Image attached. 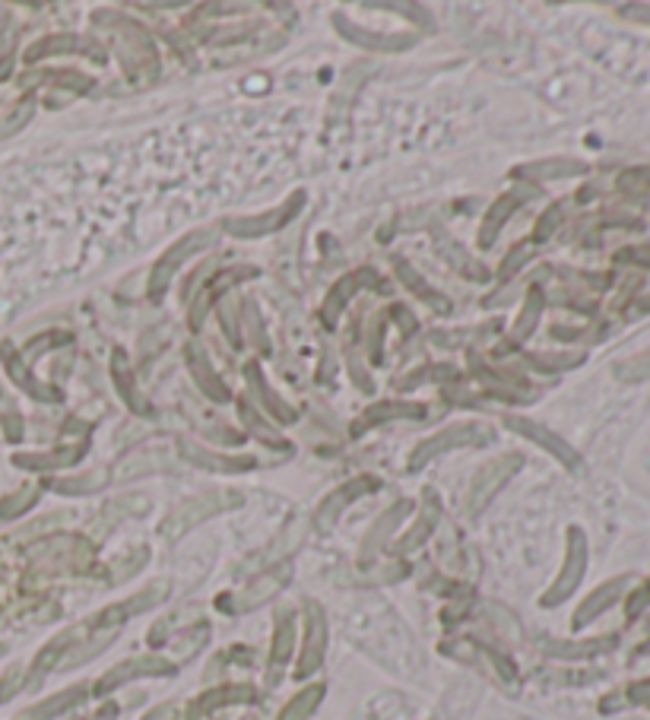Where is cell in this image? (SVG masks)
Instances as JSON below:
<instances>
[{
  "label": "cell",
  "mask_w": 650,
  "mask_h": 720,
  "mask_svg": "<svg viewBox=\"0 0 650 720\" xmlns=\"http://www.w3.org/2000/svg\"><path fill=\"white\" fill-rule=\"evenodd\" d=\"M321 698H324V686H308V689H302L295 698H289V705L280 711V720H305L314 708L321 705Z\"/></svg>",
  "instance_id": "38"
},
{
  "label": "cell",
  "mask_w": 650,
  "mask_h": 720,
  "mask_svg": "<svg viewBox=\"0 0 650 720\" xmlns=\"http://www.w3.org/2000/svg\"><path fill=\"white\" fill-rule=\"evenodd\" d=\"M584 172V162H574V159H540V162H530V165H520L514 172L517 178H527V181H555V178H571V175H581Z\"/></svg>",
  "instance_id": "29"
},
{
  "label": "cell",
  "mask_w": 650,
  "mask_h": 720,
  "mask_svg": "<svg viewBox=\"0 0 650 720\" xmlns=\"http://www.w3.org/2000/svg\"><path fill=\"white\" fill-rule=\"evenodd\" d=\"M216 238H219V229H210V226H207V229H197V232H191V235H184L181 242H175L169 251H165L159 261L153 264V270H150V283H146V292H150V299L159 302L162 295H165V289L172 286V276L178 273V267L188 261L191 254L216 245Z\"/></svg>",
  "instance_id": "3"
},
{
  "label": "cell",
  "mask_w": 650,
  "mask_h": 720,
  "mask_svg": "<svg viewBox=\"0 0 650 720\" xmlns=\"http://www.w3.org/2000/svg\"><path fill=\"white\" fill-rule=\"evenodd\" d=\"M628 581L625 578H616V581H606L603 587H597L593 590V594L578 606V613H574V625H587L590 619H597L603 609H609L612 603L619 600V594H622V587H625Z\"/></svg>",
  "instance_id": "30"
},
{
  "label": "cell",
  "mask_w": 650,
  "mask_h": 720,
  "mask_svg": "<svg viewBox=\"0 0 650 720\" xmlns=\"http://www.w3.org/2000/svg\"><path fill=\"white\" fill-rule=\"evenodd\" d=\"M381 334H384V315H375L368 321V334H365V353H368V359L375 365H381V359H384Z\"/></svg>",
  "instance_id": "44"
},
{
  "label": "cell",
  "mask_w": 650,
  "mask_h": 720,
  "mask_svg": "<svg viewBox=\"0 0 650 720\" xmlns=\"http://www.w3.org/2000/svg\"><path fill=\"white\" fill-rule=\"evenodd\" d=\"M625 13H631L635 20H647L650 23V7H625Z\"/></svg>",
  "instance_id": "56"
},
{
  "label": "cell",
  "mask_w": 650,
  "mask_h": 720,
  "mask_svg": "<svg viewBox=\"0 0 650 720\" xmlns=\"http://www.w3.org/2000/svg\"><path fill=\"white\" fill-rule=\"evenodd\" d=\"M175 717V705H159V708H153L150 714H146L143 720H172Z\"/></svg>",
  "instance_id": "54"
},
{
  "label": "cell",
  "mask_w": 650,
  "mask_h": 720,
  "mask_svg": "<svg viewBox=\"0 0 650 720\" xmlns=\"http://www.w3.org/2000/svg\"><path fill=\"white\" fill-rule=\"evenodd\" d=\"M390 315L397 318V324H400V330H403L406 337H410L413 330H416V321H413V315H410V311H406L403 305H394V308H390Z\"/></svg>",
  "instance_id": "52"
},
{
  "label": "cell",
  "mask_w": 650,
  "mask_h": 720,
  "mask_svg": "<svg viewBox=\"0 0 650 720\" xmlns=\"http://www.w3.org/2000/svg\"><path fill=\"white\" fill-rule=\"evenodd\" d=\"M219 324H222V330H226L229 343H232V346H241L238 321H235V308H232V302H222V305H219Z\"/></svg>",
  "instance_id": "49"
},
{
  "label": "cell",
  "mask_w": 650,
  "mask_h": 720,
  "mask_svg": "<svg viewBox=\"0 0 650 720\" xmlns=\"http://www.w3.org/2000/svg\"><path fill=\"white\" fill-rule=\"evenodd\" d=\"M520 467H524V457H520V454H501V457L489 460V464L482 467L476 473V479H473L470 495H467V511L470 514L486 511L492 498L501 492V486H505Z\"/></svg>",
  "instance_id": "6"
},
{
  "label": "cell",
  "mask_w": 650,
  "mask_h": 720,
  "mask_svg": "<svg viewBox=\"0 0 650 720\" xmlns=\"http://www.w3.org/2000/svg\"><path fill=\"white\" fill-rule=\"evenodd\" d=\"M536 368H543V372H562V368H571V365H581L584 356L581 353H530L527 356Z\"/></svg>",
  "instance_id": "42"
},
{
  "label": "cell",
  "mask_w": 650,
  "mask_h": 720,
  "mask_svg": "<svg viewBox=\"0 0 650 720\" xmlns=\"http://www.w3.org/2000/svg\"><path fill=\"white\" fill-rule=\"evenodd\" d=\"M432 378H454V368H416V375H406L397 381L400 391H413L416 384L432 381Z\"/></svg>",
  "instance_id": "46"
},
{
  "label": "cell",
  "mask_w": 650,
  "mask_h": 720,
  "mask_svg": "<svg viewBox=\"0 0 650 720\" xmlns=\"http://www.w3.org/2000/svg\"><path fill=\"white\" fill-rule=\"evenodd\" d=\"M333 29H337L349 45H359V48H368V51H378V54H397V51H410L419 35L413 32H371V29H362L356 23H349L346 16H333Z\"/></svg>",
  "instance_id": "9"
},
{
  "label": "cell",
  "mask_w": 650,
  "mask_h": 720,
  "mask_svg": "<svg viewBox=\"0 0 650 720\" xmlns=\"http://www.w3.org/2000/svg\"><path fill=\"white\" fill-rule=\"evenodd\" d=\"M115 714H118V705H105L102 711H96V714H89L86 720H115Z\"/></svg>",
  "instance_id": "55"
},
{
  "label": "cell",
  "mask_w": 650,
  "mask_h": 720,
  "mask_svg": "<svg viewBox=\"0 0 650 720\" xmlns=\"http://www.w3.org/2000/svg\"><path fill=\"white\" fill-rule=\"evenodd\" d=\"M375 489H378V479H375V476H356V479H349V483H343L340 489H333V492L324 498V502H321L318 514H314V527H318V530H330L333 524L340 521V514H343L346 505H352L356 498L375 492Z\"/></svg>",
  "instance_id": "13"
},
{
  "label": "cell",
  "mask_w": 650,
  "mask_h": 720,
  "mask_svg": "<svg viewBox=\"0 0 650 720\" xmlns=\"http://www.w3.org/2000/svg\"><path fill=\"white\" fill-rule=\"evenodd\" d=\"M619 378H628V381L650 378V349H647V353H641L638 359H631V362L619 365Z\"/></svg>",
  "instance_id": "48"
},
{
  "label": "cell",
  "mask_w": 650,
  "mask_h": 720,
  "mask_svg": "<svg viewBox=\"0 0 650 720\" xmlns=\"http://www.w3.org/2000/svg\"><path fill=\"white\" fill-rule=\"evenodd\" d=\"M245 384H248V397H254L260 406H264V410L273 416V422H280V426H292V422L299 419V413H295L286 400H280V394L267 384L264 372H260V362L251 359L245 365Z\"/></svg>",
  "instance_id": "17"
},
{
  "label": "cell",
  "mask_w": 650,
  "mask_h": 720,
  "mask_svg": "<svg viewBox=\"0 0 650 720\" xmlns=\"http://www.w3.org/2000/svg\"><path fill=\"white\" fill-rule=\"evenodd\" d=\"M609 641H612V638H597V641H584V644H562V641H549V644H546V651H549L552 657H590V654L603 651Z\"/></svg>",
  "instance_id": "41"
},
{
  "label": "cell",
  "mask_w": 650,
  "mask_h": 720,
  "mask_svg": "<svg viewBox=\"0 0 650 720\" xmlns=\"http://www.w3.org/2000/svg\"><path fill=\"white\" fill-rule=\"evenodd\" d=\"M184 362H188L191 378L197 381V387H200V391L207 394L210 400H216V403H226V400H229L226 381H222V378L213 372V365H210L207 353L200 349V343H188V346H184Z\"/></svg>",
  "instance_id": "19"
},
{
  "label": "cell",
  "mask_w": 650,
  "mask_h": 720,
  "mask_svg": "<svg viewBox=\"0 0 650 720\" xmlns=\"http://www.w3.org/2000/svg\"><path fill=\"white\" fill-rule=\"evenodd\" d=\"M292 578V562H280V565H270L267 571H260L254 581H248V587H241L235 597H219L216 606L222 609H232V613H245V609H257L264 606L267 600H273L280 590L289 584Z\"/></svg>",
  "instance_id": "5"
},
{
  "label": "cell",
  "mask_w": 650,
  "mask_h": 720,
  "mask_svg": "<svg viewBox=\"0 0 650 720\" xmlns=\"http://www.w3.org/2000/svg\"><path fill=\"white\" fill-rule=\"evenodd\" d=\"M111 483V476L105 470H92V473H80V476H70V479H61V483H54V489L64 492V495H89L96 489H105Z\"/></svg>",
  "instance_id": "37"
},
{
  "label": "cell",
  "mask_w": 650,
  "mask_h": 720,
  "mask_svg": "<svg viewBox=\"0 0 650 720\" xmlns=\"http://www.w3.org/2000/svg\"><path fill=\"white\" fill-rule=\"evenodd\" d=\"M365 7H375V10H390V13H406L410 16V20H416L419 26H425V29H435V20H432V13L425 10V7H419V4H365Z\"/></svg>",
  "instance_id": "43"
},
{
  "label": "cell",
  "mask_w": 650,
  "mask_h": 720,
  "mask_svg": "<svg viewBox=\"0 0 650 720\" xmlns=\"http://www.w3.org/2000/svg\"><path fill=\"white\" fill-rule=\"evenodd\" d=\"M86 692H89V686L86 682H80V686H73V689H64L61 695H54V698H48V701H42V705H35L32 711H29V717H58V714H64L67 708H73V705H80V701L86 698Z\"/></svg>",
  "instance_id": "35"
},
{
  "label": "cell",
  "mask_w": 650,
  "mask_h": 720,
  "mask_svg": "<svg viewBox=\"0 0 650 720\" xmlns=\"http://www.w3.org/2000/svg\"><path fill=\"white\" fill-rule=\"evenodd\" d=\"M86 454V445L80 448H64V451H51V454H26V457H16V464L20 467H29V470H58V467H70L77 464V460Z\"/></svg>",
  "instance_id": "32"
},
{
  "label": "cell",
  "mask_w": 650,
  "mask_h": 720,
  "mask_svg": "<svg viewBox=\"0 0 650 720\" xmlns=\"http://www.w3.org/2000/svg\"><path fill=\"white\" fill-rule=\"evenodd\" d=\"M241 315H245V327H248V343L257 346L260 353H267V334H264V321H260V311L254 299L241 302Z\"/></svg>",
  "instance_id": "39"
},
{
  "label": "cell",
  "mask_w": 650,
  "mask_h": 720,
  "mask_svg": "<svg viewBox=\"0 0 650 720\" xmlns=\"http://www.w3.org/2000/svg\"><path fill=\"white\" fill-rule=\"evenodd\" d=\"M238 505H241V495H238V492L210 489V492L191 495V498H184L181 505H175V508L169 511V518L162 521V537H165V540H181L184 533L194 530L197 524H203L207 518H213V514L238 508Z\"/></svg>",
  "instance_id": "1"
},
{
  "label": "cell",
  "mask_w": 650,
  "mask_h": 720,
  "mask_svg": "<svg viewBox=\"0 0 650 720\" xmlns=\"http://www.w3.org/2000/svg\"><path fill=\"white\" fill-rule=\"evenodd\" d=\"M251 276H257L254 267H232V270H222V273L216 276V280L197 295V302H194V308H191V327L200 330V327H203V318H207V311L222 299V295H226L232 286H238L241 280H251Z\"/></svg>",
  "instance_id": "18"
},
{
  "label": "cell",
  "mask_w": 650,
  "mask_h": 720,
  "mask_svg": "<svg viewBox=\"0 0 650 720\" xmlns=\"http://www.w3.org/2000/svg\"><path fill=\"white\" fill-rule=\"evenodd\" d=\"M584 568H587V540L578 527L568 530V552H565V565H562V575L552 581V587L543 594V606H559L562 600H568L574 590H578L581 578H584Z\"/></svg>",
  "instance_id": "7"
},
{
  "label": "cell",
  "mask_w": 650,
  "mask_h": 720,
  "mask_svg": "<svg viewBox=\"0 0 650 720\" xmlns=\"http://www.w3.org/2000/svg\"><path fill=\"white\" fill-rule=\"evenodd\" d=\"M562 223V207H552V210H546L543 213V219H540V226H536V242H543V238L555 229V226H559Z\"/></svg>",
  "instance_id": "51"
},
{
  "label": "cell",
  "mask_w": 650,
  "mask_h": 720,
  "mask_svg": "<svg viewBox=\"0 0 650 720\" xmlns=\"http://www.w3.org/2000/svg\"><path fill=\"white\" fill-rule=\"evenodd\" d=\"M438 518H441V502H438V495L429 489L425 492V505H422V514H419V521L410 527V533H406V537L397 543V552L400 556H406V552H413V549H419L425 540L432 537V530H435V524H438Z\"/></svg>",
  "instance_id": "25"
},
{
  "label": "cell",
  "mask_w": 650,
  "mask_h": 720,
  "mask_svg": "<svg viewBox=\"0 0 650 720\" xmlns=\"http://www.w3.org/2000/svg\"><path fill=\"white\" fill-rule=\"evenodd\" d=\"M238 416H241V422H245L248 435L260 438V441H264V445L289 448V441H286V438H280V432H276L273 426H267V422H264V419H260V416L254 413V406H251L248 400H238Z\"/></svg>",
  "instance_id": "34"
},
{
  "label": "cell",
  "mask_w": 650,
  "mask_h": 720,
  "mask_svg": "<svg viewBox=\"0 0 650 720\" xmlns=\"http://www.w3.org/2000/svg\"><path fill=\"white\" fill-rule=\"evenodd\" d=\"M146 508H150V498H146V495H124V498H118V502L105 505V511L99 514V521H96V533H99V537H105V533L115 527L118 521H124L127 514H140Z\"/></svg>",
  "instance_id": "31"
},
{
  "label": "cell",
  "mask_w": 650,
  "mask_h": 720,
  "mask_svg": "<svg viewBox=\"0 0 650 720\" xmlns=\"http://www.w3.org/2000/svg\"><path fill=\"white\" fill-rule=\"evenodd\" d=\"M178 454L191 464L203 467V470H216V473H245L254 467V457H226V454H213L207 448H197L194 441L181 438L178 441Z\"/></svg>",
  "instance_id": "20"
},
{
  "label": "cell",
  "mask_w": 650,
  "mask_h": 720,
  "mask_svg": "<svg viewBox=\"0 0 650 720\" xmlns=\"http://www.w3.org/2000/svg\"><path fill=\"white\" fill-rule=\"evenodd\" d=\"M178 667L172 660H165V657H134V660H124L118 663V667H111L99 682H96V695H108V692H115L118 686H124V682L130 679H140V676H172Z\"/></svg>",
  "instance_id": "12"
},
{
  "label": "cell",
  "mask_w": 650,
  "mask_h": 720,
  "mask_svg": "<svg viewBox=\"0 0 650 720\" xmlns=\"http://www.w3.org/2000/svg\"><path fill=\"white\" fill-rule=\"evenodd\" d=\"M495 438V432L486 426V422H454V426L441 429L435 435H429L425 441L413 448L410 454V470H422L425 464H432L435 457L457 451V448H470V445H489Z\"/></svg>",
  "instance_id": "2"
},
{
  "label": "cell",
  "mask_w": 650,
  "mask_h": 720,
  "mask_svg": "<svg viewBox=\"0 0 650 720\" xmlns=\"http://www.w3.org/2000/svg\"><path fill=\"white\" fill-rule=\"evenodd\" d=\"M111 378H115V387H118V394L121 400L130 406L134 413L140 416H150V403H146L137 391V381H134V372H130V365L124 359V353H115L111 356Z\"/></svg>",
  "instance_id": "26"
},
{
  "label": "cell",
  "mask_w": 650,
  "mask_h": 720,
  "mask_svg": "<svg viewBox=\"0 0 650 720\" xmlns=\"http://www.w3.org/2000/svg\"><path fill=\"white\" fill-rule=\"evenodd\" d=\"M305 521H292L283 533H280V540H276V546H270V552H267V562L273 565V559H280L283 552H292V549H299L302 546V540H305Z\"/></svg>",
  "instance_id": "40"
},
{
  "label": "cell",
  "mask_w": 650,
  "mask_h": 720,
  "mask_svg": "<svg viewBox=\"0 0 650 720\" xmlns=\"http://www.w3.org/2000/svg\"><path fill=\"white\" fill-rule=\"evenodd\" d=\"M292 641H295V625H292V616L286 613L280 619V625H276L273 644H270V673H267L270 686L280 682V667H286L289 657H292Z\"/></svg>",
  "instance_id": "28"
},
{
  "label": "cell",
  "mask_w": 650,
  "mask_h": 720,
  "mask_svg": "<svg viewBox=\"0 0 650 720\" xmlns=\"http://www.w3.org/2000/svg\"><path fill=\"white\" fill-rule=\"evenodd\" d=\"M505 426L517 435H524L530 438L533 445H540L543 451H549L555 460H562L565 467H578L581 464V457L574 454V448H568V441H562L555 432H549L546 426H540V422H533V419H524V416H505Z\"/></svg>",
  "instance_id": "15"
},
{
  "label": "cell",
  "mask_w": 650,
  "mask_h": 720,
  "mask_svg": "<svg viewBox=\"0 0 650 720\" xmlns=\"http://www.w3.org/2000/svg\"><path fill=\"white\" fill-rule=\"evenodd\" d=\"M86 54V58L92 61H105V51L99 42H92V39H80V35H51V39H42L39 45H32L29 54H26V61H35V58H45V54Z\"/></svg>",
  "instance_id": "21"
},
{
  "label": "cell",
  "mask_w": 650,
  "mask_h": 720,
  "mask_svg": "<svg viewBox=\"0 0 650 720\" xmlns=\"http://www.w3.org/2000/svg\"><path fill=\"white\" fill-rule=\"evenodd\" d=\"M254 698H257V692L251 686H219V689L203 692L197 701H191L188 720H197V717L210 714L216 708H226V705H245V701H254Z\"/></svg>",
  "instance_id": "23"
},
{
  "label": "cell",
  "mask_w": 650,
  "mask_h": 720,
  "mask_svg": "<svg viewBox=\"0 0 650 720\" xmlns=\"http://www.w3.org/2000/svg\"><path fill=\"white\" fill-rule=\"evenodd\" d=\"M425 416V406L422 403H406V400H381V403H371L368 410L362 413L359 426L352 432H365L368 426H381V422H397V419H422Z\"/></svg>",
  "instance_id": "22"
},
{
  "label": "cell",
  "mask_w": 650,
  "mask_h": 720,
  "mask_svg": "<svg viewBox=\"0 0 650 720\" xmlns=\"http://www.w3.org/2000/svg\"><path fill=\"white\" fill-rule=\"evenodd\" d=\"M410 511H413V502H410V498H400V502L390 505V508L381 514V518H378L375 524H371V530L365 533V540H362V549H359V565H368L371 559L378 556V552L387 546V540L394 537V530L403 524V518H406V514H410Z\"/></svg>",
  "instance_id": "16"
},
{
  "label": "cell",
  "mask_w": 650,
  "mask_h": 720,
  "mask_svg": "<svg viewBox=\"0 0 650 720\" xmlns=\"http://www.w3.org/2000/svg\"><path fill=\"white\" fill-rule=\"evenodd\" d=\"M397 276H400V283L410 289L419 302H425L432 311H438V315H448V311H451V299H444L438 289H432L406 261H397Z\"/></svg>",
  "instance_id": "27"
},
{
  "label": "cell",
  "mask_w": 650,
  "mask_h": 720,
  "mask_svg": "<svg viewBox=\"0 0 650 720\" xmlns=\"http://www.w3.org/2000/svg\"><path fill=\"white\" fill-rule=\"evenodd\" d=\"M536 194V188H530V184H520V188H514V191H508V194H501L492 207H489V213H486V219H482V226H479V248H492L495 245V238L501 235V229L508 226V216L520 207V203H527V200H533Z\"/></svg>",
  "instance_id": "14"
},
{
  "label": "cell",
  "mask_w": 650,
  "mask_h": 720,
  "mask_svg": "<svg viewBox=\"0 0 650 720\" xmlns=\"http://www.w3.org/2000/svg\"><path fill=\"white\" fill-rule=\"evenodd\" d=\"M248 4H210L203 7V13H245Z\"/></svg>",
  "instance_id": "53"
},
{
  "label": "cell",
  "mask_w": 650,
  "mask_h": 720,
  "mask_svg": "<svg viewBox=\"0 0 650 720\" xmlns=\"http://www.w3.org/2000/svg\"><path fill=\"white\" fill-rule=\"evenodd\" d=\"M530 257H533V245H527V242L514 245V248L508 251L505 261H501V276H511V273H517V267H520V264H527Z\"/></svg>",
  "instance_id": "47"
},
{
  "label": "cell",
  "mask_w": 650,
  "mask_h": 720,
  "mask_svg": "<svg viewBox=\"0 0 650 720\" xmlns=\"http://www.w3.org/2000/svg\"><path fill=\"white\" fill-rule=\"evenodd\" d=\"M305 207V194L295 191L286 203H280L276 210H267V213H257V216H232V219H222V232H229L235 238H260V235H273L280 232L283 226H289L295 216L302 213Z\"/></svg>",
  "instance_id": "4"
},
{
  "label": "cell",
  "mask_w": 650,
  "mask_h": 720,
  "mask_svg": "<svg viewBox=\"0 0 650 720\" xmlns=\"http://www.w3.org/2000/svg\"><path fill=\"white\" fill-rule=\"evenodd\" d=\"M165 594H169V581H153L150 587H143L140 594H134V597H127L124 603H118V609H121L124 619H130V616L143 613V609L156 606L159 600H165Z\"/></svg>",
  "instance_id": "36"
},
{
  "label": "cell",
  "mask_w": 650,
  "mask_h": 720,
  "mask_svg": "<svg viewBox=\"0 0 650 720\" xmlns=\"http://www.w3.org/2000/svg\"><path fill=\"white\" fill-rule=\"evenodd\" d=\"M146 559H150V549H134V552H130V556L121 562H115V568H111V581H124V578H130V575H134V571H140V565L146 562Z\"/></svg>",
  "instance_id": "45"
},
{
  "label": "cell",
  "mask_w": 650,
  "mask_h": 720,
  "mask_svg": "<svg viewBox=\"0 0 650 720\" xmlns=\"http://www.w3.org/2000/svg\"><path fill=\"white\" fill-rule=\"evenodd\" d=\"M324 654H327V619H324V609L314 600H305V644H302L295 676L305 679L311 673H318L321 663H324Z\"/></svg>",
  "instance_id": "10"
},
{
  "label": "cell",
  "mask_w": 650,
  "mask_h": 720,
  "mask_svg": "<svg viewBox=\"0 0 650 720\" xmlns=\"http://www.w3.org/2000/svg\"><path fill=\"white\" fill-rule=\"evenodd\" d=\"M435 248H438V254L444 257V261H448L454 270H460L463 276H467V280H476V283L489 280V270L482 267L476 257H470L467 251H463V245L454 242L451 235H444L441 229H435Z\"/></svg>",
  "instance_id": "24"
},
{
  "label": "cell",
  "mask_w": 650,
  "mask_h": 720,
  "mask_svg": "<svg viewBox=\"0 0 650 720\" xmlns=\"http://www.w3.org/2000/svg\"><path fill=\"white\" fill-rule=\"evenodd\" d=\"M365 286L384 289V280H381V276L371 270V267H359V270H349L346 276H340V280L330 286V292L324 295V305H321V321H324V327H337V321H340V315H343V308L349 305V299H352V295H356L359 289H365Z\"/></svg>",
  "instance_id": "8"
},
{
  "label": "cell",
  "mask_w": 650,
  "mask_h": 720,
  "mask_svg": "<svg viewBox=\"0 0 650 720\" xmlns=\"http://www.w3.org/2000/svg\"><path fill=\"white\" fill-rule=\"evenodd\" d=\"M32 502H35V489H26L23 495H13L10 502H4V505H0V518H13V514L26 511V508H29Z\"/></svg>",
  "instance_id": "50"
},
{
  "label": "cell",
  "mask_w": 650,
  "mask_h": 720,
  "mask_svg": "<svg viewBox=\"0 0 650 720\" xmlns=\"http://www.w3.org/2000/svg\"><path fill=\"white\" fill-rule=\"evenodd\" d=\"M540 315H543V292L540 289H530L527 292V305H524V311H520V318L514 321V330H511V343H524L533 330H536V321H540Z\"/></svg>",
  "instance_id": "33"
},
{
  "label": "cell",
  "mask_w": 650,
  "mask_h": 720,
  "mask_svg": "<svg viewBox=\"0 0 650 720\" xmlns=\"http://www.w3.org/2000/svg\"><path fill=\"white\" fill-rule=\"evenodd\" d=\"M178 464V454L165 445H150V448H134L130 454L118 457L115 464V479L130 483V479L153 476V473H169Z\"/></svg>",
  "instance_id": "11"
}]
</instances>
